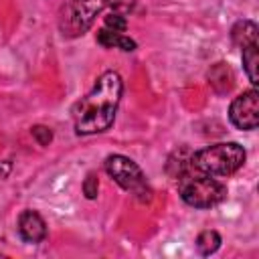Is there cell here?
Instances as JSON below:
<instances>
[{"mask_svg":"<svg viewBox=\"0 0 259 259\" xmlns=\"http://www.w3.org/2000/svg\"><path fill=\"white\" fill-rule=\"evenodd\" d=\"M121 93H123V81L119 73L105 71L103 75H99L93 89L73 107L75 132L87 136L109 130V125L115 119Z\"/></svg>","mask_w":259,"mask_h":259,"instance_id":"obj_1","label":"cell"},{"mask_svg":"<svg viewBox=\"0 0 259 259\" xmlns=\"http://www.w3.org/2000/svg\"><path fill=\"white\" fill-rule=\"evenodd\" d=\"M132 2L134 0H69L61 12V30L65 36H79L91 28L95 16L103 8L113 6V12H117L130 8Z\"/></svg>","mask_w":259,"mask_h":259,"instance_id":"obj_4","label":"cell"},{"mask_svg":"<svg viewBox=\"0 0 259 259\" xmlns=\"http://www.w3.org/2000/svg\"><path fill=\"white\" fill-rule=\"evenodd\" d=\"M178 194L194 208H210L227 196V186L208 174L196 170L192 172L188 166L182 174H178Z\"/></svg>","mask_w":259,"mask_h":259,"instance_id":"obj_3","label":"cell"},{"mask_svg":"<svg viewBox=\"0 0 259 259\" xmlns=\"http://www.w3.org/2000/svg\"><path fill=\"white\" fill-rule=\"evenodd\" d=\"M257 24L253 20H239L233 30H231V36H233V42L241 49L249 47V45H257Z\"/></svg>","mask_w":259,"mask_h":259,"instance_id":"obj_8","label":"cell"},{"mask_svg":"<svg viewBox=\"0 0 259 259\" xmlns=\"http://www.w3.org/2000/svg\"><path fill=\"white\" fill-rule=\"evenodd\" d=\"M30 134H32V138L36 140V144L38 146H49L51 142H53V132H51V127H47V125H32V130H30Z\"/></svg>","mask_w":259,"mask_h":259,"instance_id":"obj_14","label":"cell"},{"mask_svg":"<svg viewBox=\"0 0 259 259\" xmlns=\"http://www.w3.org/2000/svg\"><path fill=\"white\" fill-rule=\"evenodd\" d=\"M103 166H105V172H107L123 190L134 192V196H138L142 202H146V200L152 198V196H150L152 192H150V188L146 186V176H144L142 168H140L134 160H130L127 156H121V154H111V156L105 158Z\"/></svg>","mask_w":259,"mask_h":259,"instance_id":"obj_5","label":"cell"},{"mask_svg":"<svg viewBox=\"0 0 259 259\" xmlns=\"http://www.w3.org/2000/svg\"><path fill=\"white\" fill-rule=\"evenodd\" d=\"M221 235L217 231H202L198 237H196V251L200 255H212L219 247H221Z\"/></svg>","mask_w":259,"mask_h":259,"instance_id":"obj_12","label":"cell"},{"mask_svg":"<svg viewBox=\"0 0 259 259\" xmlns=\"http://www.w3.org/2000/svg\"><path fill=\"white\" fill-rule=\"evenodd\" d=\"M97 42L105 49H111V47H117L121 51H134L136 49V40H132L130 36H123L121 32H113L109 28H101L97 30Z\"/></svg>","mask_w":259,"mask_h":259,"instance_id":"obj_9","label":"cell"},{"mask_svg":"<svg viewBox=\"0 0 259 259\" xmlns=\"http://www.w3.org/2000/svg\"><path fill=\"white\" fill-rule=\"evenodd\" d=\"M243 67H245V73L249 77V81L253 85H257L259 81V75H257V67H259V51H257V45H249L243 49Z\"/></svg>","mask_w":259,"mask_h":259,"instance_id":"obj_11","label":"cell"},{"mask_svg":"<svg viewBox=\"0 0 259 259\" xmlns=\"http://www.w3.org/2000/svg\"><path fill=\"white\" fill-rule=\"evenodd\" d=\"M105 28H109L113 32H123L127 28V20L121 12H109L105 16Z\"/></svg>","mask_w":259,"mask_h":259,"instance_id":"obj_13","label":"cell"},{"mask_svg":"<svg viewBox=\"0 0 259 259\" xmlns=\"http://www.w3.org/2000/svg\"><path fill=\"white\" fill-rule=\"evenodd\" d=\"M10 172V162H0V178H6Z\"/></svg>","mask_w":259,"mask_h":259,"instance_id":"obj_16","label":"cell"},{"mask_svg":"<svg viewBox=\"0 0 259 259\" xmlns=\"http://www.w3.org/2000/svg\"><path fill=\"white\" fill-rule=\"evenodd\" d=\"M229 119L239 130H255L259 125V93L249 89L235 97L229 107Z\"/></svg>","mask_w":259,"mask_h":259,"instance_id":"obj_6","label":"cell"},{"mask_svg":"<svg viewBox=\"0 0 259 259\" xmlns=\"http://www.w3.org/2000/svg\"><path fill=\"white\" fill-rule=\"evenodd\" d=\"M18 233L26 243H40L47 237V225L36 210H24L18 217Z\"/></svg>","mask_w":259,"mask_h":259,"instance_id":"obj_7","label":"cell"},{"mask_svg":"<svg viewBox=\"0 0 259 259\" xmlns=\"http://www.w3.org/2000/svg\"><path fill=\"white\" fill-rule=\"evenodd\" d=\"M97 190H99V180H97V176L91 172V174H87V178L83 180V194H85L89 200H93V198H97Z\"/></svg>","mask_w":259,"mask_h":259,"instance_id":"obj_15","label":"cell"},{"mask_svg":"<svg viewBox=\"0 0 259 259\" xmlns=\"http://www.w3.org/2000/svg\"><path fill=\"white\" fill-rule=\"evenodd\" d=\"M245 150L237 142L212 144L200 152H194L188 160L190 168L208 176H231L245 162Z\"/></svg>","mask_w":259,"mask_h":259,"instance_id":"obj_2","label":"cell"},{"mask_svg":"<svg viewBox=\"0 0 259 259\" xmlns=\"http://www.w3.org/2000/svg\"><path fill=\"white\" fill-rule=\"evenodd\" d=\"M208 83L217 93H227L233 87V73L225 63H217L208 71Z\"/></svg>","mask_w":259,"mask_h":259,"instance_id":"obj_10","label":"cell"}]
</instances>
